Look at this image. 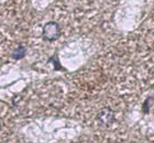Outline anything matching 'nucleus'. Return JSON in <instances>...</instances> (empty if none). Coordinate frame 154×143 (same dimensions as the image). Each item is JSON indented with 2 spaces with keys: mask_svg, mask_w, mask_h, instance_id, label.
Instances as JSON below:
<instances>
[{
  "mask_svg": "<svg viewBox=\"0 0 154 143\" xmlns=\"http://www.w3.org/2000/svg\"><path fill=\"white\" fill-rule=\"evenodd\" d=\"M61 35V28L60 24L54 21L48 22L43 28V39L46 41H55Z\"/></svg>",
  "mask_w": 154,
  "mask_h": 143,
  "instance_id": "nucleus-1",
  "label": "nucleus"
},
{
  "mask_svg": "<svg viewBox=\"0 0 154 143\" xmlns=\"http://www.w3.org/2000/svg\"><path fill=\"white\" fill-rule=\"evenodd\" d=\"M97 119H98V121H99L103 126L108 127V126H110V124L115 121V113H113V111L111 109L103 108L98 112Z\"/></svg>",
  "mask_w": 154,
  "mask_h": 143,
  "instance_id": "nucleus-2",
  "label": "nucleus"
},
{
  "mask_svg": "<svg viewBox=\"0 0 154 143\" xmlns=\"http://www.w3.org/2000/svg\"><path fill=\"white\" fill-rule=\"evenodd\" d=\"M26 48H23V46H19V48H17V50H14L12 53V57L14 58V60H20V58H22V57H24V55H26Z\"/></svg>",
  "mask_w": 154,
  "mask_h": 143,
  "instance_id": "nucleus-3",
  "label": "nucleus"
},
{
  "mask_svg": "<svg viewBox=\"0 0 154 143\" xmlns=\"http://www.w3.org/2000/svg\"><path fill=\"white\" fill-rule=\"evenodd\" d=\"M153 100H154L153 97H149L144 101V104H143V112L144 113H149V111H150V102L153 101Z\"/></svg>",
  "mask_w": 154,
  "mask_h": 143,
  "instance_id": "nucleus-4",
  "label": "nucleus"
},
{
  "mask_svg": "<svg viewBox=\"0 0 154 143\" xmlns=\"http://www.w3.org/2000/svg\"><path fill=\"white\" fill-rule=\"evenodd\" d=\"M1 127H2V121H1V119H0V130H1Z\"/></svg>",
  "mask_w": 154,
  "mask_h": 143,
  "instance_id": "nucleus-5",
  "label": "nucleus"
}]
</instances>
